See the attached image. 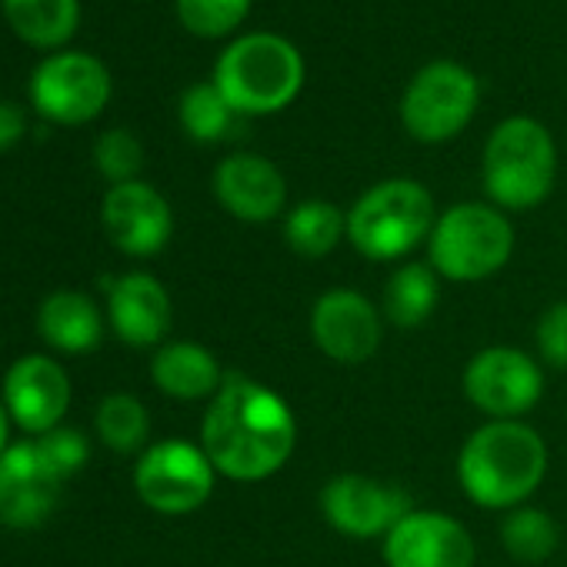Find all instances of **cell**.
Listing matches in <instances>:
<instances>
[{
  "label": "cell",
  "mask_w": 567,
  "mask_h": 567,
  "mask_svg": "<svg viewBox=\"0 0 567 567\" xmlns=\"http://www.w3.org/2000/svg\"><path fill=\"white\" fill-rule=\"evenodd\" d=\"M200 447L230 481H267L298 447L291 404L247 374H227L200 421Z\"/></svg>",
  "instance_id": "1"
},
{
  "label": "cell",
  "mask_w": 567,
  "mask_h": 567,
  "mask_svg": "<svg viewBox=\"0 0 567 567\" xmlns=\"http://www.w3.org/2000/svg\"><path fill=\"white\" fill-rule=\"evenodd\" d=\"M544 474L547 444L524 421H487L457 454L461 491L487 511H514L527 504Z\"/></svg>",
  "instance_id": "2"
},
{
  "label": "cell",
  "mask_w": 567,
  "mask_h": 567,
  "mask_svg": "<svg viewBox=\"0 0 567 567\" xmlns=\"http://www.w3.org/2000/svg\"><path fill=\"white\" fill-rule=\"evenodd\" d=\"M305 58L288 38L254 31L234 38L214 61L210 84L240 117H264L291 107L305 91Z\"/></svg>",
  "instance_id": "3"
},
{
  "label": "cell",
  "mask_w": 567,
  "mask_h": 567,
  "mask_svg": "<svg viewBox=\"0 0 567 567\" xmlns=\"http://www.w3.org/2000/svg\"><path fill=\"white\" fill-rule=\"evenodd\" d=\"M481 181L491 204L501 210L544 204L557 181V144L550 131L527 114L501 121L484 144Z\"/></svg>",
  "instance_id": "4"
},
{
  "label": "cell",
  "mask_w": 567,
  "mask_h": 567,
  "mask_svg": "<svg viewBox=\"0 0 567 567\" xmlns=\"http://www.w3.org/2000/svg\"><path fill=\"white\" fill-rule=\"evenodd\" d=\"M437 207L414 177H391L368 187L348 210V240L368 260H401L431 240Z\"/></svg>",
  "instance_id": "5"
},
{
  "label": "cell",
  "mask_w": 567,
  "mask_h": 567,
  "mask_svg": "<svg viewBox=\"0 0 567 567\" xmlns=\"http://www.w3.org/2000/svg\"><path fill=\"white\" fill-rule=\"evenodd\" d=\"M514 254V227L494 204L464 200L437 214L427 240V257L437 277L477 284L507 267Z\"/></svg>",
  "instance_id": "6"
},
{
  "label": "cell",
  "mask_w": 567,
  "mask_h": 567,
  "mask_svg": "<svg viewBox=\"0 0 567 567\" xmlns=\"http://www.w3.org/2000/svg\"><path fill=\"white\" fill-rule=\"evenodd\" d=\"M481 81L457 61L424 64L401 94V124L421 144L454 141L477 114Z\"/></svg>",
  "instance_id": "7"
},
{
  "label": "cell",
  "mask_w": 567,
  "mask_h": 567,
  "mask_svg": "<svg viewBox=\"0 0 567 567\" xmlns=\"http://www.w3.org/2000/svg\"><path fill=\"white\" fill-rule=\"evenodd\" d=\"M28 91L44 121L81 127L104 114L114 84L101 58L87 51H54L34 68Z\"/></svg>",
  "instance_id": "8"
},
{
  "label": "cell",
  "mask_w": 567,
  "mask_h": 567,
  "mask_svg": "<svg viewBox=\"0 0 567 567\" xmlns=\"http://www.w3.org/2000/svg\"><path fill=\"white\" fill-rule=\"evenodd\" d=\"M217 471L200 444L190 441H161L151 444L134 467L137 497L167 517L194 514L214 494Z\"/></svg>",
  "instance_id": "9"
},
{
  "label": "cell",
  "mask_w": 567,
  "mask_h": 567,
  "mask_svg": "<svg viewBox=\"0 0 567 567\" xmlns=\"http://www.w3.org/2000/svg\"><path fill=\"white\" fill-rule=\"evenodd\" d=\"M464 394L491 421H520L537 408L544 394V374L527 351L494 344L467 361Z\"/></svg>",
  "instance_id": "10"
},
{
  "label": "cell",
  "mask_w": 567,
  "mask_h": 567,
  "mask_svg": "<svg viewBox=\"0 0 567 567\" xmlns=\"http://www.w3.org/2000/svg\"><path fill=\"white\" fill-rule=\"evenodd\" d=\"M411 511V494L404 487L368 474H334L321 491L324 520L354 540L388 537Z\"/></svg>",
  "instance_id": "11"
},
{
  "label": "cell",
  "mask_w": 567,
  "mask_h": 567,
  "mask_svg": "<svg viewBox=\"0 0 567 567\" xmlns=\"http://www.w3.org/2000/svg\"><path fill=\"white\" fill-rule=\"evenodd\" d=\"M311 338L338 364H364L378 354L384 324L378 305L354 288H331L311 308Z\"/></svg>",
  "instance_id": "12"
},
{
  "label": "cell",
  "mask_w": 567,
  "mask_h": 567,
  "mask_svg": "<svg viewBox=\"0 0 567 567\" xmlns=\"http://www.w3.org/2000/svg\"><path fill=\"white\" fill-rule=\"evenodd\" d=\"M64 477L44 457L38 441L8 444L0 451V524L38 527L61 501Z\"/></svg>",
  "instance_id": "13"
},
{
  "label": "cell",
  "mask_w": 567,
  "mask_h": 567,
  "mask_svg": "<svg viewBox=\"0 0 567 567\" xmlns=\"http://www.w3.org/2000/svg\"><path fill=\"white\" fill-rule=\"evenodd\" d=\"M101 220L107 237L127 257H154L174 234V214L164 194L144 181L114 184L104 194Z\"/></svg>",
  "instance_id": "14"
},
{
  "label": "cell",
  "mask_w": 567,
  "mask_h": 567,
  "mask_svg": "<svg viewBox=\"0 0 567 567\" xmlns=\"http://www.w3.org/2000/svg\"><path fill=\"white\" fill-rule=\"evenodd\" d=\"M471 530L444 511H411L384 537L388 567H474Z\"/></svg>",
  "instance_id": "15"
},
{
  "label": "cell",
  "mask_w": 567,
  "mask_h": 567,
  "mask_svg": "<svg viewBox=\"0 0 567 567\" xmlns=\"http://www.w3.org/2000/svg\"><path fill=\"white\" fill-rule=\"evenodd\" d=\"M4 404L21 431L41 437L64 424V414L71 408V378L54 358L28 354L8 368Z\"/></svg>",
  "instance_id": "16"
},
{
  "label": "cell",
  "mask_w": 567,
  "mask_h": 567,
  "mask_svg": "<svg viewBox=\"0 0 567 567\" xmlns=\"http://www.w3.org/2000/svg\"><path fill=\"white\" fill-rule=\"evenodd\" d=\"M214 197L230 217L244 224H267L288 204V181L274 161L240 151L217 164Z\"/></svg>",
  "instance_id": "17"
},
{
  "label": "cell",
  "mask_w": 567,
  "mask_h": 567,
  "mask_svg": "<svg viewBox=\"0 0 567 567\" xmlns=\"http://www.w3.org/2000/svg\"><path fill=\"white\" fill-rule=\"evenodd\" d=\"M107 288V318L114 334L131 348H154L171 331V295L154 274L134 270L114 280Z\"/></svg>",
  "instance_id": "18"
},
{
  "label": "cell",
  "mask_w": 567,
  "mask_h": 567,
  "mask_svg": "<svg viewBox=\"0 0 567 567\" xmlns=\"http://www.w3.org/2000/svg\"><path fill=\"white\" fill-rule=\"evenodd\" d=\"M151 378L154 384L177 401H204L214 398L217 388L224 384V371L217 364V358L197 344V341H174L164 344L154 361H151Z\"/></svg>",
  "instance_id": "19"
},
{
  "label": "cell",
  "mask_w": 567,
  "mask_h": 567,
  "mask_svg": "<svg viewBox=\"0 0 567 567\" xmlns=\"http://www.w3.org/2000/svg\"><path fill=\"white\" fill-rule=\"evenodd\" d=\"M38 331L61 354H87L104 338V318L84 291H54L38 311Z\"/></svg>",
  "instance_id": "20"
},
{
  "label": "cell",
  "mask_w": 567,
  "mask_h": 567,
  "mask_svg": "<svg viewBox=\"0 0 567 567\" xmlns=\"http://www.w3.org/2000/svg\"><path fill=\"white\" fill-rule=\"evenodd\" d=\"M11 31L38 51H64L81 28V0H0Z\"/></svg>",
  "instance_id": "21"
},
{
  "label": "cell",
  "mask_w": 567,
  "mask_h": 567,
  "mask_svg": "<svg viewBox=\"0 0 567 567\" xmlns=\"http://www.w3.org/2000/svg\"><path fill=\"white\" fill-rule=\"evenodd\" d=\"M441 298V277L431 264H401L384 284V318L401 331H417L431 321Z\"/></svg>",
  "instance_id": "22"
},
{
  "label": "cell",
  "mask_w": 567,
  "mask_h": 567,
  "mask_svg": "<svg viewBox=\"0 0 567 567\" xmlns=\"http://www.w3.org/2000/svg\"><path fill=\"white\" fill-rule=\"evenodd\" d=\"M348 237V214L321 197L301 200L284 217V240L301 257H328L338 250V244Z\"/></svg>",
  "instance_id": "23"
},
{
  "label": "cell",
  "mask_w": 567,
  "mask_h": 567,
  "mask_svg": "<svg viewBox=\"0 0 567 567\" xmlns=\"http://www.w3.org/2000/svg\"><path fill=\"white\" fill-rule=\"evenodd\" d=\"M501 540H504V550L511 557H517L520 564H540L557 550L560 527L547 511L520 504V507L507 511V517L501 524Z\"/></svg>",
  "instance_id": "24"
},
{
  "label": "cell",
  "mask_w": 567,
  "mask_h": 567,
  "mask_svg": "<svg viewBox=\"0 0 567 567\" xmlns=\"http://www.w3.org/2000/svg\"><path fill=\"white\" fill-rule=\"evenodd\" d=\"M177 117H181V127H184L187 137H194L200 144H214V141H224L234 131V121L240 114L224 101V94L210 81H204V84H190L181 94Z\"/></svg>",
  "instance_id": "25"
},
{
  "label": "cell",
  "mask_w": 567,
  "mask_h": 567,
  "mask_svg": "<svg viewBox=\"0 0 567 567\" xmlns=\"http://www.w3.org/2000/svg\"><path fill=\"white\" fill-rule=\"evenodd\" d=\"M94 424H97V437L117 454L141 451L151 431L147 408L134 394H107L97 408Z\"/></svg>",
  "instance_id": "26"
},
{
  "label": "cell",
  "mask_w": 567,
  "mask_h": 567,
  "mask_svg": "<svg viewBox=\"0 0 567 567\" xmlns=\"http://www.w3.org/2000/svg\"><path fill=\"white\" fill-rule=\"evenodd\" d=\"M174 11L187 34L217 41L234 34L247 21L250 0H174Z\"/></svg>",
  "instance_id": "27"
},
{
  "label": "cell",
  "mask_w": 567,
  "mask_h": 567,
  "mask_svg": "<svg viewBox=\"0 0 567 567\" xmlns=\"http://www.w3.org/2000/svg\"><path fill=\"white\" fill-rule=\"evenodd\" d=\"M94 164L111 181V187L127 184V181H137V174L144 167V147L131 131L111 127L94 144Z\"/></svg>",
  "instance_id": "28"
},
{
  "label": "cell",
  "mask_w": 567,
  "mask_h": 567,
  "mask_svg": "<svg viewBox=\"0 0 567 567\" xmlns=\"http://www.w3.org/2000/svg\"><path fill=\"white\" fill-rule=\"evenodd\" d=\"M34 441H38V447L44 451V457L58 467L61 477L78 474V471L87 464V457H91L87 437H84L78 427H68V424H58L54 431H48V434H41V437H34Z\"/></svg>",
  "instance_id": "29"
},
{
  "label": "cell",
  "mask_w": 567,
  "mask_h": 567,
  "mask_svg": "<svg viewBox=\"0 0 567 567\" xmlns=\"http://www.w3.org/2000/svg\"><path fill=\"white\" fill-rule=\"evenodd\" d=\"M537 354L550 368H567V301L550 305L534 328Z\"/></svg>",
  "instance_id": "30"
},
{
  "label": "cell",
  "mask_w": 567,
  "mask_h": 567,
  "mask_svg": "<svg viewBox=\"0 0 567 567\" xmlns=\"http://www.w3.org/2000/svg\"><path fill=\"white\" fill-rule=\"evenodd\" d=\"M28 131V117L14 101H0V154L11 151Z\"/></svg>",
  "instance_id": "31"
},
{
  "label": "cell",
  "mask_w": 567,
  "mask_h": 567,
  "mask_svg": "<svg viewBox=\"0 0 567 567\" xmlns=\"http://www.w3.org/2000/svg\"><path fill=\"white\" fill-rule=\"evenodd\" d=\"M11 414H8V404H4V398H0V451L8 447V431H11Z\"/></svg>",
  "instance_id": "32"
}]
</instances>
